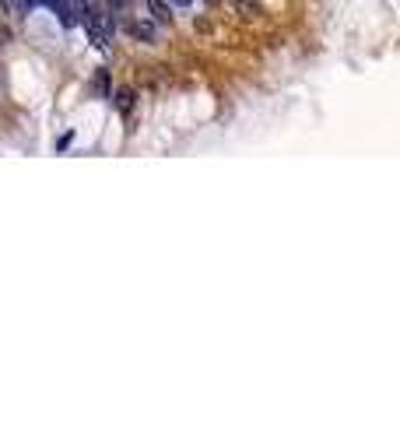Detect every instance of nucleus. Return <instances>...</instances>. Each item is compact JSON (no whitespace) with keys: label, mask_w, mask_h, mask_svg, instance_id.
I'll return each mask as SVG.
<instances>
[{"label":"nucleus","mask_w":400,"mask_h":421,"mask_svg":"<svg viewBox=\"0 0 400 421\" xmlns=\"http://www.w3.org/2000/svg\"><path fill=\"white\" fill-rule=\"evenodd\" d=\"M144 7L151 11V21L155 25H172V7L165 0H144Z\"/></svg>","instance_id":"f257e3e1"},{"label":"nucleus","mask_w":400,"mask_h":421,"mask_svg":"<svg viewBox=\"0 0 400 421\" xmlns=\"http://www.w3.org/2000/svg\"><path fill=\"white\" fill-rule=\"evenodd\" d=\"M123 29H126L134 39H144V42L155 39V25H151V21H123Z\"/></svg>","instance_id":"f03ea898"},{"label":"nucleus","mask_w":400,"mask_h":421,"mask_svg":"<svg viewBox=\"0 0 400 421\" xmlns=\"http://www.w3.org/2000/svg\"><path fill=\"white\" fill-rule=\"evenodd\" d=\"M116 106H120V113H130V106H134V91L130 88H123L120 95H116Z\"/></svg>","instance_id":"7ed1b4c3"},{"label":"nucleus","mask_w":400,"mask_h":421,"mask_svg":"<svg viewBox=\"0 0 400 421\" xmlns=\"http://www.w3.org/2000/svg\"><path fill=\"white\" fill-rule=\"evenodd\" d=\"M172 4H179V7H190V4H194V0H172Z\"/></svg>","instance_id":"20e7f679"}]
</instances>
